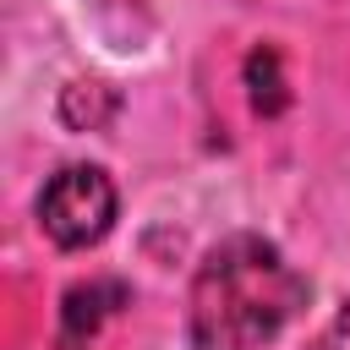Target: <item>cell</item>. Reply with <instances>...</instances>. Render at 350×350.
I'll return each mask as SVG.
<instances>
[{"label": "cell", "mask_w": 350, "mask_h": 350, "mask_svg": "<svg viewBox=\"0 0 350 350\" xmlns=\"http://www.w3.org/2000/svg\"><path fill=\"white\" fill-rule=\"evenodd\" d=\"M306 306V279L262 235H224L191 279L186 328L197 350H262Z\"/></svg>", "instance_id": "6da1fadb"}, {"label": "cell", "mask_w": 350, "mask_h": 350, "mask_svg": "<svg viewBox=\"0 0 350 350\" xmlns=\"http://www.w3.org/2000/svg\"><path fill=\"white\" fill-rule=\"evenodd\" d=\"M115 213H120V197H115V180L98 164H66L38 191V224L60 252L98 246L109 235Z\"/></svg>", "instance_id": "7a4b0ae2"}, {"label": "cell", "mask_w": 350, "mask_h": 350, "mask_svg": "<svg viewBox=\"0 0 350 350\" xmlns=\"http://www.w3.org/2000/svg\"><path fill=\"white\" fill-rule=\"evenodd\" d=\"M115 109H120V98H115L104 82H71V88L60 93V120H66L71 131H98V126L115 120Z\"/></svg>", "instance_id": "3957f363"}, {"label": "cell", "mask_w": 350, "mask_h": 350, "mask_svg": "<svg viewBox=\"0 0 350 350\" xmlns=\"http://www.w3.org/2000/svg\"><path fill=\"white\" fill-rule=\"evenodd\" d=\"M109 301H126V290H120V284H77V290H66V306H60L66 334H71V339H88V334L115 312Z\"/></svg>", "instance_id": "277c9868"}, {"label": "cell", "mask_w": 350, "mask_h": 350, "mask_svg": "<svg viewBox=\"0 0 350 350\" xmlns=\"http://www.w3.org/2000/svg\"><path fill=\"white\" fill-rule=\"evenodd\" d=\"M246 93H252V109L257 115H279L290 104V88L279 77V49L273 44H257L246 55Z\"/></svg>", "instance_id": "5b68a950"}, {"label": "cell", "mask_w": 350, "mask_h": 350, "mask_svg": "<svg viewBox=\"0 0 350 350\" xmlns=\"http://www.w3.org/2000/svg\"><path fill=\"white\" fill-rule=\"evenodd\" d=\"M306 350H350V295L339 301V312L328 317V328H323V334H317Z\"/></svg>", "instance_id": "8992f818"}]
</instances>
